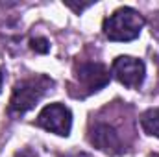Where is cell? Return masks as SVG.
<instances>
[{
	"instance_id": "cell-1",
	"label": "cell",
	"mask_w": 159,
	"mask_h": 157,
	"mask_svg": "<svg viewBox=\"0 0 159 157\" xmlns=\"http://www.w3.org/2000/svg\"><path fill=\"white\" fill-rule=\"evenodd\" d=\"M52 87H54V81L44 74L24 78L19 83H15L11 98H9V105H7L9 117L19 118L24 113H28L30 109H34Z\"/></svg>"
},
{
	"instance_id": "cell-2",
	"label": "cell",
	"mask_w": 159,
	"mask_h": 157,
	"mask_svg": "<svg viewBox=\"0 0 159 157\" xmlns=\"http://www.w3.org/2000/svg\"><path fill=\"white\" fill-rule=\"evenodd\" d=\"M144 28V19L133 7H119L104 20V35L113 43H129L137 39Z\"/></svg>"
},
{
	"instance_id": "cell-3",
	"label": "cell",
	"mask_w": 159,
	"mask_h": 157,
	"mask_svg": "<svg viewBox=\"0 0 159 157\" xmlns=\"http://www.w3.org/2000/svg\"><path fill=\"white\" fill-rule=\"evenodd\" d=\"M35 124L57 137H69L72 129V113L63 104H48L46 107L41 109Z\"/></svg>"
},
{
	"instance_id": "cell-4",
	"label": "cell",
	"mask_w": 159,
	"mask_h": 157,
	"mask_svg": "<svg viewBox=\"0 0 159 157\" xmlns=\"http://www.w3.org/2000/svg\"><path fill=\"white\" fill-rule=\"evenodd\" d=\"M111 74L128 89H139L146 78V65L131 56H119L113 61Z\"/></svg>"
},
{
	"instance_id": "cell-5",
	"label": "cell",
	"mask_w": 159,
	"mask_h": 157,
	"mask_svg": "<svg viewBox=\"0 0 159 157\" xmlns=\"http://www.w3.org/2000/svg\"><path fill=\"white\" fill-rule=\"evenodd\" d=\"M74 72H76L74 76L78 79V83L85 89V94L98 92L111 79L107 67L102 63H81L80 67H76Z\"/></svg>"
},
{
	"instance_id": "cell-6",
	"label": "cell",
	"mask_w": 159,
	"mask_h": 157,
	"mask_svg": "<svg viewBox=\"0 0 159 157\" xmlns=\"http://www.w3.org/2000/svg\"><path fill=\"white\" fill-rule=\"evenodd\" d=\"M89 142L107 155H120L124 152V144L117 129L111 128L109 124H96L89 133Z\"/></svg>"
},
{
	"instance_id": "cell-7",
	"label": "cell",
	"mask_w": 159,
	"mask_h": 157,
	"mask_svg": "<svg viewBox=\"0 0 159 157\" xmlns=\"http://www.w3.org/2000/svg\"><path fill=\"white\" fill-rule=\"evenodd\" d=\"M139 122H141V128H143V131H144L146 135L159 139V107L146 109V111L141 115Z\"/></svg>"
},
{
	"instance_id": "cell-8",
	"label": "cell",
	"mask_w": 159,
	"mask_h": 157,
	"mask_svg": "<svg viewBox=\"0 0 159 157\" xmlns=\"http://www.w3.org/2000/svg\"><path fill=\"white\" fill-rule=\"evenodd\" d=\"M30 48L35 50L37 54H48L50 52V41L46 37H34L30 41Z\"/></svg>"
},
{
	"instance_id": "cell-9",
	"label": "cell",
	"mask_w": 159,
	"mask_h": 157,
	"mask_svg": "<svg viewBox=\"0 0 159 157\" xmlns=\"http://www.w3.org/2000/svg\"><path fill=\"white\" fill-rule=\"evenodd\" d=\"M13 157H39V155H37V152H34L32 148H28V146H26V148H20V150H19Z\"/></svg>"
},
{
	"instance_id": "cell-10",
	"label": "cell",
	"mask_w": 159,
	"mask_h": 157,
	"mask_svg": "<svg viewBox=\"0 0 159 157\" xmlns=\"http://www.w3.org/2000/svg\"><path fill=\"white\" fill-rule=\"evenodd\" d=\"M69 157H93V155H89V154H74V155H69Z\"/></svg>"
},
{
	"instance_id": "cell-11",
	"label": "cell",
	"mask_w": 159,
	"mask_h": 157,
	"mask_svg": "<svg viewBox=\"0 0 159 157\" xmlns=\"http://www.w3.org/2000/svg\"><path fill=\"white\" fill-rule=\"evenodd\" d=\"M2 79L4 78H2V70H0V91H2Z\"/></svg>"
},
{
	"instance_id": "cell-12",
	"label": "cell",
	"mask_w": 159,
	"mask_h": 157,
	"mask_svg": "<svg viewBox=\"0 0 159 157\" xmlns=\"http://www.w3.org/2000/svg\"><path fill=\"white\" fill-rule=\"evenodd\" d=\"M150 157H159V154H154V155H150Z\"/></svg>"
}]
</instances>
